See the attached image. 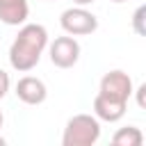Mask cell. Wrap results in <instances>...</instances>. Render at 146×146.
Segmentation results:
<instances>
[{
	"label": "cell",
	"mask_w": 146,
	"mask_h": 146,
	"mask_svg": "<svg viewBox=\"0 0 146 146\" xmlns=\"http://www.w3.org/2000/svg\"><path fill=\"white\" fill-rule=\"evenodd\" d=\"M98 91L105 94V96H110V98L128 103V98L132 96V80H130V75L125 71L114 68V71H110V73H105L100 78V89Z\"/></svg>",
	"instance_id": "5b68a950"
},
{
	"label": "cell",
	"mask_w": 146,
	"mask_h": 146,
	"mask_svg": "<svg viewBox=\"0 0 146 146\" xmlns=\"http://www.w3.org/2000/svg\"><path fill=\"white\" fill-rule=\"evenodd\" d=\"M2 123H5V116H2V112H0V128H2Z\"/></svg>",
	"instance_id": "5bb4252c"
},
{
	"label": "cell",
	"mask_w": 146,
	"mask_h": 146,
	"mask_svg": "<svg viewBox=\"0 0 146 146\" xmlns=\"http://www.w3.org/2000/svg\"><path fill=\"white\" fill-rule=\"evenodd\" d=\"M9 73H5L2 68H0V98H5L7 96V91H9Z\"/></svg>",
	"instance_id": "8fae6325"
},
{
	"label": "cell",
	"mask_w": 146,
	"mask_h": 146,
	"mask_svg": "<svg viewBox=\"0 0 146 146\" xmlns=\"http://www.w3.org/2000/svg\"><path fill=\"white\" fill-rule=\"evenodd\" d=\"M125 110H128V103H125V100L110 98V96H105V94H100V91H98L96 98H94V116H96L98 121L116 123V121L123 119Z\"/></svg>",
	"instance_id": "8992f818"
},
{
	"label": "cell",
	"mask_w": 146,
	"mask_h": 146,
	"mask_svg": "<svg viewBox=\"0 0 146 146\" xmlns=\"http://www.w3.org/2000/svg\"><path fill=\"white\" fill-rule=\"evenodd\" d=\"M100 139V121L91 114H75L66 121L62 144L64 146H94Z\"/></svg>",
	"instance_id": "7a4b0ae2"
},
{
	"label": "cell",
	"mask_w": 146,
	"mask_h": 146,
	"mask_svg": "<svg viewBox=\"0 0 146 146\" xmlns=\"http://www.w3.org/2000/svg\"><path fill=\"white\" fill-rule=\"evenodd\" d=\"M27 14V0H0V21L5 25H23Z\"/></svg>",
	"instance_id": "ba28073f"
},
{
	"label": "cell",
	"mask_w": 146,
	"mask_h": 146,
	"mask_svg": "<svg viewBox=\"0 0 146 146\" xmlns=\"http://www.w3.org/2000/svg\"><path fill=\"white\" fill-rule=\"evenodd\" d=\"M144 91H146V84H139V87H137V105H139V107L146 105V103H144Z\"/></svg>",
	"instance_id": "7c38bea8"
},
{
	"label": "cell",
	"mask_w": 146,
	"mask_h": 146,
	"mask_svg": "<svg viewBox=\"0 0 146 146\" xmlns=\"http://www.w3.org/2000/svg\"><path fill=\"white\" fill-rule=\"evenodd\" d=\"M144 14H146V7H144V5L137 7L135 14H132V27H135V32H137L139 36L146 34V27H144Z\"/></svg>",
	"instance_id": "30bf717a"
},
{
	"label": "cell",
	"mask_w": 146,
	"mask_h": 146,
	"mask_svg": "<svg viewBox=\"0 0 146 146\" xmlns=\"http://www.w3.org/2000/svg\"><path fill=\"white\" fill-rule=\"evenodd\" d=\"M48 55H50V62L57 68H73L78 64V59H80V43L71 34L57 36L48 46Z\"/></svg>",
	"instance_id": "277c9868"
},
{
	"label": "cell",
	"mask_w": 146,
	"mask_h": 146,
	"mask_svg": "<svg viewBox=\"0 0 146 146\" xmlns=\"http://www.w3.org/2000/svg\"><path fill=\"white\" fill-rule=\"evenodd\" d=\"M112 2H125V0H112Z\"/></svg>",
	"instance_id": "2e32d148"
},
{
	"label": "cell",
	"mask_w": 146,
	"mask_h": 146,
	"mask_svg": "<svg viewBox=\"0 0 146 146\" xmlns=\"http://www.w3.org/2000/svg\"><path fill=\"white\" fill-rule=\"evenodd\" d=\"M0 146H5V137H0Z\"/></svg>",
	"instance_id": "9a60e30c"
},
{
	"label": "cell",
	"mask_w": 146,
	"mask_h": 146,
	"mask_svg": "<svg viewBox=\"0 0 146 146\" xmlns=\"http://www.w3.org/2000/svg\"><path fill=\"white\" fill-rule=\"evenodd\" d=\"M16 96L18 100H23L25 105H41L48 96V89L43 84V80L34 78V75H23L18 82H16Z\"/></svg>",
	"instance_id": "52a82bcc"
},
{
	"label": "cell",
	"mask_w": 146,
	"mask_h": 146,
	"mask_svg": "<svg viewBox=\"0 0 146 146\" xmlns=\"http://www.w3.org/2000/svg\"><path fill=\"white\" fill-rule=\"evenodd\" d=\"M78 7H87V5H91V2H96V0H73Z\"/></svg>",
	"instance_id": "4fadbf2b"
},
{
	"label": "cell",
	"mask_w": 146,
	"mask_h": 146,
	"mask_svg": "<svg viewBox=\"0 0 146 146\" xmlns=\"http://www.w3.org/2000/svg\"><path fill=\"white\" fill-rule=\"evenodd\" d=\"M112 144L114 146H141L144 144V135L137 125H128V128H119L112 135Z\"/></svg>",
	"instance_id": "9c48e42d"
},
{
	"label": "cell",
	"mask_w": 146,
	"mask_h": 146,
	"mask_svg": "<svg viewBox=\"0 0 146 146\" xmlns=\"http://www.w3.org/2000/svg\"><path fill=\"white\" fill-rule=\"evenodd\" d=\"M59 25L71 36H84V34H94L98 30V18L87 7H68L62 11Z\"/></svg>",
	"instance_id": "3957f363"
},
{
	"label": "cell",
	"mask_w": 146,
	"mask_h": 146,
	"mask_svg": "<svg viewBox=\"0 0 146 146\" xmlns=\"http://www.w3.org/2000/svg\"><path fill=\"white\" fill-rule=\"evenodd\" d=\"M48 48V30L39 23H27L18 30L16 39L9 46V64L14 71L27 73L39 62Z\"/></svg>",
	"instance_id": "6da1fadb"
}]
</instances>
